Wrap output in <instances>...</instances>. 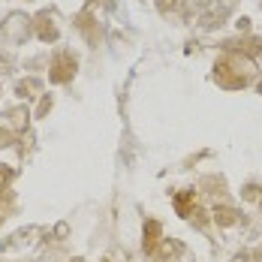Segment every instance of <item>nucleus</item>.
<instances>
[{
  "label": "nucleus",
  "mask_w": 262,
  "mask_h": 262,
  "mask_svg": "<svg viewBox=\"0 0 262 262\" xmlns=\"http://www.w3.org/2000/svg\"><path fill=\"white\" fill-rule=\"evenodd\" d=\"M157 235H160V226L154 223V220H151V223H148V241H145V247H148V250H154V244H157Z\"/></svg>",
  "instance_id": "nucleus-2"
},
{
  "label": "nucleus",
  "mask_w": 262,
  "mask_h": 262,
  "mask_svg": "<svg viewBox=\"0 0 262 262\" xmlns=\"http://www.w3.org/2000/svg\"><path fill=\"white\" fill-rule=\"evenodd\" d=\"M70 67H76V63H73L70 57H60V60L54 63V73H52V79H54V81H67V79H70Z\"/></svg>",
  "instance_id": "nucleus-1"
},
{
  "label": "nucleus",
  "mask_w": 262,
  "mask_h": 262,
  "mask_svg": "<svg viewBox=\"0 0 262 262\" xmlns=\"http://www.w3.org/2000/svg\"><path fill=\"white\" fill-rule=\"evenodd\" d=\"M187 208H190V193H184V196H178V211H181L184 217H187Z\"/></svg>",
  "instance_id": "nucleus-3"
}]
</instances>
